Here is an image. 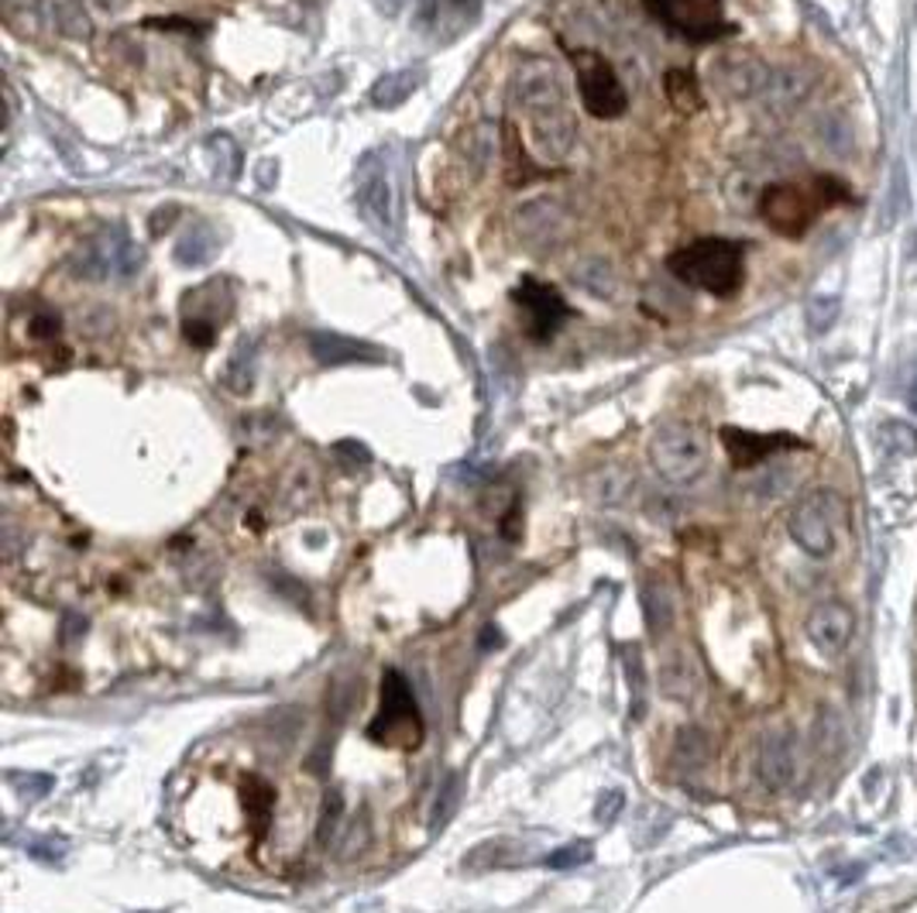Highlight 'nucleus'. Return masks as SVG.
<instances>
[{
    "label": "nucleus",
    "instance_id": "1",
    "mask_svg": "<svg viewBox=\"0 0 917 913\" xmlns=\"http://www.w3.org/2000/svg\"><path fill=\"white\" fill-rule=\"evenodd\" d=\"M512 103L530 121L533 148L540 151L543 162H556L571 151L578 128L568 107L561 69L550 59L530 56L520 62V69L512 72Z\"/></svg>",
    "mask_w": 917,
    "mask_h": 913
},
{
    "label": "nucleus",
    "instance_id": "2",
    "mask_svg": "<svg viewBox=\"0 0 917 913\" xmlns=\"http://www.w3.org/2000/svg\"><path fill=\"white\" fill-rule=\"evenodd\" d=\"M742 245L726 241V237H704V241L673 251L667 258V268L677 282L726 299L742 286Z\"/></svg>",
    "mask_w": 917,
    "mask_h": 913
},
{
    "label": "nucleus",
    "instance_id": "3",
    "mask_svg": "<svg viewBox=\"0 0 917 913\" xmlns=\"http://www.w3.org/2000/svg\"><path fill=\"white\" fill-rule=\"evenodd\" d=\"M145 265L141 248L121 224H107L87 241H79L72 255V275L87 282H125L135 279Z\"/></svg>",
    "mask_w": 917,
    "mask_h": 913
},
{
    "label": "nucleus",
    "instance_id": "4",
    "mask_svg": "<svg viewBox=\"0 0 917 913\" xmlns=\"http://www.w3.org/2000/svg\"><path fill=\"white\" fill-rule=\"evenodd\" d=\"M354 204L362 220L378 234V237H395L398 227V192H395V176L385 148H372L357 158L354 169Z\"/></svg>",
    "mask_w": 917,
    "mask_h": 913
},
{
    "label": "nucleus",
    "instance_id": "5",
    "mask_svg": "<svg viewBox=\"0 0 917 913\" xmlns=\"http://www.w3.org/2000/svg\"><path fill=\"white\" fill-rule=\"evenodd\" d=\"M650 460L657 474L670 485H691L704 474L708 464V444L694 426L684 423H667L657 429L650 444Z\"/></svg>",
    "mask_w": 917,
    "mask_h": 913
},
{
    "label": "nucleus",
    "instance_id": "6",
    "mask_svg": "<svg viewBox=\"0 0 917 913\" xmlns=\"http://www.w3.org/2000/svg\"><path fill=\"white\" fill-rule=\"evenodd\" d=\"M574 76H578V93L581 103L598 121H615L629 107V93L622 87V79L615 66L594 49H571Z\"/></svg>",
    "mask_w": 917,
    "mask_h": 913
},
{
    "label": "nucleus",
    "instance_id": "7",
    "mask_svg": "<svg viewBox=\"0 0 917 913\" xmlns=\"http://www.w3.org/2000/svg\"><path fill=\"white\" fill-rule=\"evenodd\" d=\"M647 11L684 42L708 46L732 34L736 28L722 18V0H643Z\"/></svg>",
    "mask_w": 917,
    "mask_h": 913
},
{
    "label": "nucleus",
    "instance_id": "8",
    "mask_svg": "<svg viewBox=\"0 0 917 913\" xmlns=\"http://www.w3.org/2000/svg\"><path fill=\"white\" fill-rule=\"evenodd\" d=\"M512 302L526 312V334L530 340L536 344H546L556 337V330L564 327V320H571V306L568 299L561 296V289L550 286V282H540L533 275L515 286L512 292Z\"/></svg>",
    "mask_w": 917,
    "mask_h": 913
},
{
    "label": "nucleus",
    "instance_id": "9",
    "mask_svg": "<svg viewBox=\"0 0 917 913\" xmlns=\"http://www.w3.org/2000/svg\"><path fill=\"white\" fill-rule=\"evenodd\" d=\"M815 186H818V182H815ZM821 207H825L821 189L811 192V189H801V186H770V189H763V196H760V214H763V220H767L777 234H783V237H801V234L815 224V217H818Z\"/></svg>",
    "mask_w": 917,
    "mask_h": 913
},
{
    "label": "nucleus",
    "instance_id": "10",
    "mask_svg": "<svg viewBox=\"0 0 917 913\" xmlns=\"http://www.w3.org/2000/svg\"><path fill=\"white\" fill-rule=\"evenodd\" d=\"M835 512L839 498L831 492H815L790 512V536L811 557H828L835 546Z\"/></svg>",
    "mask_w": 917,
    "mask_h": 913
},
{
    "label": "nucleus",
    "instance_id": "11",
    "mask_svg": "<svg viewBox=\"0 0 917 913\" xmlns=\"http://www.w3.org/2000/svg\"><path fill=\"white\" fill-rule=\"evenodd\" d=\"M398 732L406 735V745L420 742V711L406 687V681L395 669L385 673L382 681V714L372 725V738L378 742H398Z\"/></svg>",
    "mask_w": 917,
    "mask_h": 913
},
{
    "label": "nucleus",
    "instance_id": "12",
    "mask_svg": "<svg viewBox=\"0 0 917 913\" xmlns=\"http://www.w3.org/2000/svg\"><path fill=\"white\" fill-rule=\"evenodd\" d=\"M482 0H426L420 28L433 34V42L451 46L482 21Z\"/></svg>",
    "mask_w": 917,
    "mask_h": 913
},
{
    "label": "nucleus",
    "instance_id": "13",
    "mask_svg": "<svg viewBox=\"0 0 917 913\" xmlns=\"http://www.w3.org/2000/svg\"><path fill=\"white\" fill-rule=\"evenodd\" d=\"M852 612L846 605H818L808 618V639L821 656H839L852 643Z\"/></svg>",
    "mask_w": 917,
    "mask_h": 913
},
{
    "label": "nucleus",
    "instance_id": "14",
    "mask_svg": "<svg viewBox=\"0 0 917 913\" xmlns=\"http://www.w3.org/2000/svg\"><path fill=\"white\" fill-rule=\"evenodd\" d=\"M722 440H726V450L732 457L736 467H752V464H760L767 460L770 454L777 450H793V447H805L801 440H793V436H763V433H746V429H722Z\"/></svg>",
    "mask_w": 917,
    "mask_h": 913
},
{
    "label": "nucleus",
    "instance_id": "15",
    "mask_svg": "<svg viewBox=\"0 0 917 913\" xmlns=\"http://www.w3.org/2000/svg\"><path fill=\"white\" fill-rule=\"evenodd\" d=\"M756 770H760V780L770 790H787L793 783V742L787 732H773L763 738L760 745V760H756Z\"/></svg>",
    "mask_w": 917,
    "mask_h": 913
},
{
    "label": "nucleus",
    "instance_id": "16",
    "mask_svg": "<svg viewBox=\"0 0 917 913\" xmlns=\"http://www.w3.org/2000/svg\"><path fill=\"white\" fill-rule=\"evenodd\" d=\"M220 248H224V237H220V230L210 224V220H196L183 237H179V245H176V261L183 265V268H204V265H210L217 255H220Z\"/></svg>",
    "mask_w": 917,
    "mask_h": 913
},
{
    "label": "nucleus",
    "instance_id": "17",
    "mask_svg": "<svg viewBox=\"0 0 917 913\" xmlns=\"http://www.w3.org/2000/svg\"><path fill=\"white\" fill-rule=\"evenodd\" d=\"M811 93V83H808V76L801 72H793V69H777L767 76V87L760 93V100L770 107V110H793V107H801Z\"/></svg>",
    "mask_w": 917,
    "mask_h": 913
},
{
    "label": "nucleus",
    "instance_id": "18",
    "mask_svg": "<svg viewBox=\"0 0 917 913\" xmlns=\"http://www.w3.org/2000/svg\"><path fill=\"white\" fill-rule=\"evenodd\" d=\"M770 69H763L756 59H726L719 66V83L732 93V97H760L767 87Z\"/></svg>",
    "mask_w": 917,
    "mask_h": 913
},
{
    "label": "nucleus",
    "instance_id": "19",
    "mask_svg": "<svg viewBox=\"0 0 917 913\" xmlns=\"http://www.w3.org/2000/svg\"><path fill=\"white\" fill-rule=\"evenodd\" d=\"M309 347H313V357L324 365H344V361H375L378 350L375 347H365L357 340H347V337H337V334H309Z\"/></svg>",
    "mask_w": 917,
    "mask_h": 913
},
{
    "label": "nucleus",
    "instance_id": "20",
    "mask_svg": "<svg viewBox=\"0 0 917 913\" xmlns=\"http://www.w3.org/2000/svg\"><path fill=\"white\" fill-rule=\"evenodd\" d=\"M423 83V69H398V72H388L382 76L378 83L372 87V103L378 110H395L398 103H406Z\"/></svg>",
    "mask_w": 917,
    "mask_h": 913
},
{
    "label": "nucleus",
    "instance_id": "21",
    "mask_svg": "<svg viewBox=\"0 0 917 913\" xmlns=\"http://www.w3.org/2000/svg\"><path fill=\"white\" fill-rule=\"evenodd\" d=\"M258 340L252 337V340H241L234 347V354L227 357V365H224V385L230 388V391H237V395H245V391H252V385H255V361H258Z\"/></svg>",
    "mask_w": 917,
    "mask_h": 913
},
{
    "label": "nucleus",
    "instance_id": "22",
    "mask_svg": "<svg viewBox=\"0 0 917 913\" xmlns=\"http://www.w3.org/2000/svg\"><path fill=\"white\" fill-rule=\"evenodd\" d=\"M574 282L591 292L594 299H612L615 296V271L605 258H588L574 268Z\"/></svg>",
    "mask_w": 917,
    "mask_h": 913
},
{
    "label": "nucleus",
    "instance_id": "23",
    "mask_svg": "<svg viewBox=\"0 0 917 913\" xmlns=\"http://www.w3.org/2000/svg\"><path fill=\"white\" fill-rule=\"evenodd\" d=\"M660 684H663V691H667L670 697L688 701V697H694V691H698V669H694L684 656H670V659L663 663Z\"/></svg>",
    "mask_w": 917,
    "mask_h": 913
},
{
    "label": "nucleus",
    "instance_id": "24",
    "mask_svg": "<svg viewBox=\"0 0 917 913\" xmlns=\"http://www.w3.org/2000/svg\"><path fill=\"white\" fill-rule=\"evenodd\" d=\"M643 608H647V622H650V632L660 635L670 628L673 622V598H670V587L663 580H650L643 587Z\"/></svg>",
    "mask_w": 917,
    "mask_h": 913
},
{
    "label": "nucleus",
    "instance_id": "25",
    "mask_svg": "<svg viewBox=\"0 0 917 913\" xmlns=\"http://www.w3.org/2000/svg\"><path fill=\"white\" fill-rule=\"evenodd\" d=\"M667 97L677 110H698L701 107V93H698V83L691 72H670L667 76Z\"/></svg>",
    "mask_w": 917,
    "mask_h": 913
},
{
    "label": "nucleus",
    "instance_id": "26",
    "mask_svg": "<svg viewBox=\"0 0 917 913\" xmlns=\"http://www.w3.org/2000/svg\"><path fill=\"white\" fill-rule=\"evenodd\" d=\"M839 312H842V302L835 296H815L805 306V320H808L811 334H825V330H831L835 320H839Z\"/></svg>",
    "mask_w": 917,
    "mask_h": 913
},
{
    "label": "nucleus",
    "instance_id": "27",
    "mask_svg": "<svg viewBox=\"0 0 917 913\" xmlns=\"http://www.w3.org/2000/svg\"><path fill=\"white\" fill-rule=\"evenodd\" d=\"M815 745L821 756H828V752H839L842 745V722H839V714L835 711H821V718L815 725Z\"/></svg>",
    "mask_w": 917,
    "mask_h": 913
},
{
    "label": "nucleus",
    "instance_id": "28",
    "mask_svg": "<svg viewBox=\"0 0 917 913\" xmlns=\"http://www.w3.org/2000/svg\"><path fill=\"white\" fill-rule=\"evenodd\" d=\"M880 433H884V444L897 454H914L917 450V433L904 423H887Z\"/></svg>",
    "mask_w": 917,
    "mask_h": 913
},
{
    "label": "nucleus",
    "instance_id": "29",
    "mask_svg": "<svg viewBox=\"0 0 917 913\" xmlns=\"http://www.w3.org/2000/svg\"><path fill=\"white\" fill-rule=\"evenodd\" d=\"M904 204H907V179H904V169L897 166V169H894V186H890L887 204H884V220L894 224V220L904 214Z\"/></svg>",
    "mask_w": 917,
    "mask_h": 913
},
{
    "label": "nucleus",
    "instance_id": "30",
    "mask_svg": "<svg viewBox=\"0 0 917 913\" xmlns=\"http://www.w3.org/2000/svg\"><path fill=\"white\" fill-rule=\"evenodd\" d=\"M818 138H821L825 148L839 151V155H846V151L852 148V131H849V128H835L831 117H825V125L818 128Z\"/></svg>",
    "mask_w": 917,
    "mask_h": 913
},
{
    "label": "nucleus",
    "instance_id": "31",
    "mask_svg": "<svg viewBox=\"0 0 917 913\" xmlns=\"http://www.w3.org/2000/svg\"><path fill=\"white\" fill-rule=\"evenodd\" d=\"M176 214H179V207H162V210H155V220H151V234L158 237V234H162V227L169 230V227L176 224Z\"/></svg>",
    "mask_w": 917,
    "mask_h": 913
},
{
    "label": "nucleus",
    "instance_id": "32",
    "mask_svg": "<svg viewBox=\"0 0 917 913\" xmlns=\"http://www.w3.org/2000/svg\"><path fill=\"white\" fill-rule=\"evenodd\" d=\"M31 334L34 337H59V316H38Z\"/></svg>",
    "mask_w": 917,
    "mask_h": 913
},
{
    "label": "nucleus",
    "instance_id": "33",
    "mask_svg": "<svg viewBox=\"0 0 917 913\" xmlns=\"http://www.w3.org/2000/svg\"><path fill=\"white\" fill-rule=\"evenodd\" d=\"M375 4V11L382 14V18H398L403 14V8L410 4V0H372Z\"/></svg>",
    "mask_w": 917,
    "mask_h": 913
},
{
    "label": "nucleus",
    "instance_id": "34",
    "mask_svg": "<svg viewBox=\"0 0 917 913\" xmlns=\"http://www.w3.org/2000/svg\"><path fill=\"white\" fill-rule=\"evenodd\" d=\"M584 855H588V849H571V852H561V855H553L550 859V865H574V862H584Z\"/></svg>",
    "mask_w": 917,
    "mask_h": 913
},
{
    "label": "nucleus",
    "instance_id": "35",
    "mask_svg": "<svg viewBox=\"0 0 917 913\" xmlns=\"http://www.w3.org/2000/svg\"><path fill=\"white\" fill-rule=\"evenodd\" d=\"M910 409L917 413V378H914V388H910Z\"/></svg>",
    "mask_w": 917,
    "mask_h": 913
}]
</instances>
